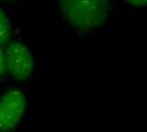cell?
<instances>
[{
    "label": "cell",
    "instance_id": "7a4b0ae2",
    "mask_svg": "<svg viewBox=\"0 0 147 132\" xmlns=\"http://www.w3.org/2000/svg\"><path fill=\"white\" fill-rule=\"evenodd\" d=\"M26 108L23 92L12 88L0 98V132H9L20 123Z\"/></svg>",
    "mask_w": 147,
    "mask_h": 132
},
{
    "label": "cell",
    "instance_id": "3957f363",
    "mask_svg": "<svg viewBox=\"0 0 147 132\" xmlns=\"http://www.w3.org/2000/svg\"><path fill=\"white\" fill-rule=\"evenodd\" d=\"M5 68L10 75L17 80H25L30 77L34 69V60L29 48L15 42L6 48L5 53Z\"/></svg>",
    "mask_w": 147,
    "mask_h": 132
},
{
    "label": "cell",
    "instance_id": "8992f818",
    "mask_svg": "<svg viewBox=\"0 0 147 132\" xmlns=\"http://www.w3.org/2000/svg\"><path fill=\"white\" fill-rule=\"evenodd\" d=\"M124 1L136 7H144L147 5V0H124Z\"/></svg>",
    "mask_w": 147,
    "mask_h": 132
},
{
    "label": "cell",
    "instance_id": "277c9868",
    "mask_svg": "<svg viewBox=\"0 0 147 132\" xmlns=\"http://www.w3.org/2000/svg\"><path fill=\"white\" fill-rule=\"evenodd\" d=\"M11 36V23L6 13L0 8V46L7 43Z\"/></svg>",
    "mask_w": 147,
    "mask_h": 132
},
{
    "label": "cell",
    "instance_id": "6da1fadb",
    "mask_svg": "<svg viewBox=\"0 0 147 132\" xmlns=\"http://www.w3.org/2000/svg\"><path fill=\"white\" fill-rule=\"evenodd\" d=\"M66 21L81 32L102 26L112 11L111 0H56Z\"/></svg>",
    "mask_w": 147,
    "mask_h": 132
},
{
    "label": "cell",
    "instance_id": "5b68a950",
    "mask_svg": "<svg viewBox=\"0 0 147 132\" xmlns=\"http://www.w3.org/2000/svg\"><path fill=\"white\" fill-rule=\"evenodd\" d=\"M5 53L0 48V78H1L5 73Z\"/></svg>",
    "mask_w": 147,
    "mask_h": 132
}]
</instances>
